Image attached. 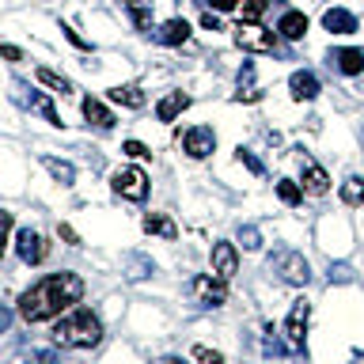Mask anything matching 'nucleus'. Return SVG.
<instances>
[{
    "instance_id": "33",
    "label": "nucleus",
    "mask_w": 364,
    "mask_h": 364,
    "mask_svg": "<svg viewBox=\"0 0 364 364\" xmlns=\"http://www.w3.org/2000/svg\"><path fill=\"white\" fill-rule=\"evenodd\" d=\"M122 152H125V156H133V159H148V156H152L141 141H125V144H122Z\"/></svg>"
},
{
    "instance_id": "37",
    "label": "nucleus",
    "mask_w": 364,
    "mask_h": 364,
    "mask_svg": "<svg viewBox=\"0 0 364 364\" xmlns=\"http://www.w3.org/2000/svg\"><path fill=\"white\" fill-rule=\"evenodd\" d=\"M61 31H65V38H68V42H73V46H80V50H91V46H87L84 38H80V34H76L73 27H61Z\"/></svg>"
},
{
    "instance_id": "16",
    "label": "nucleus",
    "mask_w": 364,
    "mask_h": 364,
    "mask_svg": "<svg viewBox=\"0 0 364 364\" xmlns=\"http://www.w3.org/2000/svg\"><path fill=\"white\" fill-rule=\"evenodd\" d=\"M277 31H281V38H289V42L304 38L307 34V16L304 11H284V16L277 19Z\"/></svg>"
},
{
    "instance_id": "27",
    "label": "nucleus",
    "mask_w": 364,
    "mask_h": 364,
    "mask_svg": "<svg viewBox=\"0 0 364 364\" xmlns=\"http://www.w3.org/2000/svg\"><path fill=\"white\" fill-rule=\"evenodd\" d=\"M341 201H346V205H360L364 201V178H346V186H341Z\"/></svg>"
},
{
    "instance_id": "31",
    "label": "nucleus",
    "mask_w": 364,
    "mask_h": 364,
    "mask_svg": "<svg viewBox=\"0 0 364 364\" xmlns=\"http://www.w3.org/2000/svg\"><path fill=\"white\" fill-rule=\"evenodd\" d=\"M193 360H201V364H224V353L220 349H209V346H193Z\"/></svg>"
},
{
    "instance_id": "20",
    "label": "nucleus",
    "mask_w": 364,
    "mask_h": 364,
    "mask_svg": "<svg viewBox=\"0 0 364 364\" xmlns=\"http://www.w3.org/2000/svg\"><path fill=\"white\" fill-rule=\"evenodd\" d=\"M262 91L255 87V65H243V73H239V91H235V102H258Z\"/></svg>"
},
{
    "instance_id": "12",
    "label": "nucleus",
    "mask_w": 364,
    "mask_h": 364,
    "mask_svg": "<svg viewBox=\"0 0 364 364\" xmlns=\"http://www.w3.org/2000/svg\"><path fill=\"white\" fill-rule=\"evenodd\" d=\"M323 27L330 34H353V31H357V16L346 11V8H326L323 11Z\"/></svg>"
},
{
    "instance_id": "39",
    "label": "nucleus",
    "mask_w": 364,
    "mask_h": 364,
    "mask_svg": "<svg viewBox=\"0 0 364 364\" xmlns=\"http://www.w3.org/2000/svg\"><path fill=\"white\" fill-rule=\"evenodd\" d=\"M330 281H349V269L346 266H338V269L330 266Z\"/></svg>"
},
{
    "instance_id": "41",
    "label": "nucleus",
    "mask_w": 364,
    "mask_h": 364,
    "mask_svg": "<svg viewBox=\"0 0 364 364\" xmlns=\"http://www.w3.org/2000/svg\"><path fill=\"white\" fill-rule=\"evenodd\" d=\"M159 364H186V360H178V357H164Z\"/></svg>"
},
{
    "instance_id": "6",
    "label": "nucleus",
    "mask_w": 364,
    "mask_h": 364,
    "mask_svg": "<svg viewBox=\"0 0 364 364\" xmlns=\"http://www.w3.org/2000/svg\"><path fill=\"white\" fill-rule=\"evenodd\" d=\"M190 292H193V300L205 304V307L228 304V281H220L216 273H201V277H193L190 281Z\"/></svg>"
},
{
    "instance_id": "1",
    "label": "nucleus",
    "mask_w": 364,
    "mask_h": 364,
    "mask_svg": "<svg viewBox=\"0 0 364 364\" xmlns=\"http://www.w3.org/2000/svg\"><path fill=\"white\" fill-rule=\"evenodd\" d=\"M80 296H84L80 273H68V269L50 273V277H42L38 284H31V289L19 296V315L27 318V323H46V318H57L73 304H80Z\"/></svg>"
},
{
    "instance_id": "40",
    "label": "nucleus",
    "mask_w": 364,
    "mask_h": 364,
    "mask_svg": "<svg viewBox=\"0 0 364 364\" xmlns=\"http://www.w3.org/2000/svg\"><path fill=\"white\" fill-rule=\"evenodd\" d=\"M11 326V311H8V307H0V330H8Z\"/></svg>"
},
{
    "instance_id": "7",
    "label": "nucleus",
    "mask_w": 364,
    "mask_h": 364,
    "mask_svg": "<svg viewBox=\"0 0 364 364\" xmlns=\"http://www.w3.org/2000/svg\"><path fill=\"white\" fill-rule=\"evenodd\" d=\"M307 318H311V304L296 300L289 318H284V338H289V349H304V334H307Z\"/></svg>"
},
{
    "instance_id": "5",
    "label": "nucleus",
    "mask_w": 364,
    "mask_h": 364,
    "mask_svg": "<svg viewBox=\"0 0 364 364\" xmlns=\"http://www.w3.org/2000/svg\"><path fill=\"white\" fill-rule=\"evenodd\" d=\"M110 186L125 201H144L148 198V175H144L141 167H122L118 175L110 178Z\"/></svg>"
},
{
    "instance_id": "24",
    "label": "nucleus",
    "mask_w": 364,
    "mask_h": 364,
    "mask_svg": "<svg viewBox=\"0 0 364 364\" xmlns=\"http://www.w3.org/2000/svg\"><path fill=\"white\" fill-rule=\"evenodd\" d=\"M34 76H38V84H46V87H53V91H61V95H68V91H73V84H68V80L61 76V73H53V68H34Z\"/></svg>"
},
{
    "instance_id": "38",
    "label": "nucleus",
    "mask_w": 364,
    "mask_h": 364,
    "mask_svg": "<svg viewBox=\"0 0 364 364\" xmlns=\"http://www.w3.org/2000/svg\"><path fill=\"white\" fill-rule=\"evenodd\" d=\"M201 27H205V31H220V19H216L213 11H205V16H201Z\"/></svg>"
},
{
    "instance_id": "4",
    "label": "nucleus",
    "mask_w": 364,
    "mask_h": 364,
    "mask_svg": "<svg viewBox=\"0 0 364 364\" xmlns=\"http://www.w3.org/2000/svg\"><path fill=\"white\" fill-rule=\"evenodd\" d=\"M235 46H243V50H250V53H277L281 50L277 34L258 27V23H239L235 27Z\"/></svg>"
},
{
    "instance_id": "13",
    "label": "nucleus",
    "mask_w": 364,
    "mask_h": 364,
    "mask_svg": "<svg viewBox=\"0 0 364 364\" xmlns=\"http://www.w3.org/2000/svg\"><path fill=\"white\" fill-rule=\"evenodd\" d=\"M304 190L315 193V198H323V193L330 190V175L315 164V159H304Z\"/></svg>"
},
{
    "instance_id": "23",
    "label": "nucleus",
    "mask_w": 364,
    "mask_h": 364,
    "mask_svg": "<svg viewBox=\"0 0 364 364\" xmlns=\"http://www.w3.org/2000/svg\"><path fill=\"white\" fill-rule=\"evenodd\" d=\"M42 164H46V171H50V175H53L57 182H61V186H73V182H76V167H73V164H65V159L46 156Z\"/></svg>"
},
{
    "instance_id": "21",
    "label": "nucleus",
    "mask_w": 364,
    "mask_h": 364,
    "mask_svg": "<svg viewBox=\"0 0 364 364\" xmlns=\"http://www.w3.org/2000/svg\"><path fill=\"white\" fill-rule=\"evenodd\" d=\"M144 232H148V235L175 239V235H178V228H175V220H171V216H164V213H148V216H144Z\"/></svg>"
},
{
    "instance_id": "11",
    "label": "nucleus",
    "mask_w": 364,
    "mask_h": 364,
    "mask_svg": "<svg viewBox=\"0 0 364 364\" xmlns=\"http://www.w3.org/2000/svg\"><path fill=\"white\" fill-rule=\"evenodd\" d=\"M330 65H334L338 73H346V76H360L364 73V50H357V46L334 50V53H330Z\"/></svg>"
},
{
    "instance_id": "9",
    "label": "nucleus",
    "mask_w": 364,
    "mask_h": 364,
    "mask_svg": "<svg viewBox=\"0 0 364 364\" xmlns=\"http://www.w3.org/2000/svg\"><path fill=\"white\" fill-rule=\"evenodd\" d=\"M182 148H186L190 159H205V156H213V148H216V133L209 125H193V129H186V136H182Z\"/></svg>"
},
{
    "instance_id": "35",
    "label": "nucleus",
    "mask_w": 364,
    "mask_h": 364,
    "mask_svg": "<svg viewBox=\"0 0 364 364\" xmlns=\"http://www.w3.org/2000/svg\"><path fill=\"white\" fill-rule=\"evenodd\" d=\"M0 57H4V61H23V50L19 46H0Z\"/></svg>"
},
{
    "instance_id": "30",
    "label": "nucleus",
    "mask_w": 364,
    "mask_h": 364,
    "mask_svg": "<svg viewBox=\"0 0 364 364\" xmlns=\"http://www.w3.org/2000/svg\"><path fill=\"white\" fill-rule=\"evenodd\" d=\"M239 243H243L247 250H258V247H262L258 228H255V224H243V228H239Z\"/></svg>"
},
{
    "instance_id": "32",
    "label": "nucleus",
    "mask_w": 364,
    "mask_h": 364,
    "mask_svg": "<svg viewBox=\"0 0 364 364\" xmlns=\"http://www.w3.org/2000/svg\"><path fill=\"white\" fill-rule=\"evenodd\" d=\"M8 232H11V213L0 209V258H4V247H8Z\"/></svg>"
},
{
    "instance_id": "36",
    "label": "nucleus",
    "mask_w": 364,
    "mask_h": 364,
    "mask_svg": "<svg viewBox=\"0 0 364 364\" xmlns=\"http://www.w3.org/2000/svg\"><path fill=\"white\" fill-rule=\"evenodd\" d=\"M57 232H61V239H65V243H73V247H80V235H76V228H68V224H61V228H57Z\"/></svg>"
},
{
    "instance_id": "14",
    "label": "nucleus",
    "mask_w": 364,
    "mask_h": 364,
    "mask_svg": "<svg viewBox=\"0 0 364 364\" xmlns=\"http://www.w3.org/2000/svg\"><path fill=\"white\" fill-rule=\"evenodd\" d=\"M289 87H292V99L307 102V99H315V95H318V76H315V73H307V68H300V73H292Z\"/></svg>"
},
{
    "instance_id": "2",
    "label": "nucleus",
    "mask_w": 364,
    "mask_h": 364,
    "mask_svg": "<svg viewBox=\"0 0 364 364\" xmlns=\"http://www.w3.org/2000/svg\"><path fill=\"white\" fill-rule=\"evenodd\" d=\"M102 338V323L95 311H87V307H76V311H68L61 323L53 326V341L61 349H91L99 346Z\"/></svg>"
},
{
    "instance_id": "34",
    "label": "nucleus",
    "mask_w": 364,
    "mask_h": 364,
    "mask_svg": "<svg viewBox=\"0 0 364 364\" xmlns=\"http://www.w3.org/2000/svg\"><path fill=\"white\" fill-rule=\"evenodd\" d=\"M193 4H201V8H213V11H235L239 0H193Z\"/></svg>"
},
{
    "instance_id": "26",
    "label": "nucleus",
    "mask_w": 364,
    "mask_h": 364,
    "mask_svg": "<svg viewBox=\"0 0 364 364\" xmlns=\"http://www.w3.org/2000/svg\"><path fill=\"white\" fill-rule=\"evenodd\" d=\"M277 198H281L284 205H300V201H304V186H296L292 178H281V182H277Z\"/></svg>"
},
{
    "instance_id": "25",
    "label": "nucleus",
    "mask_w": 364,
    "mask_h": 364,
    "mask_svg": "<svg viewBox=\"0 0 364 364\" xmlns=\"http://www.w3.org/2000/svg\"><path fill=\"white\" fill-rule=\"evenodd\" d=\"M31 110H38V114H42V118L50 122V125H61V118H57V110H53V102L46 99L42 91H34V95H31Z\"/></svg>"
},
{
    "instance_id": "8",
    "label": "nucleus",
    "mask_w": 364,
    "mask_h": 364,
    "mask_svg": "<svg viewBox=\"0 0 364 364\" xmlns=\"http://www.w3.org/2000/svg\"><path fill=\"white\" fill-rule=\"evenodd\" d=\"M16 250H19V258L27 262V266H38V262L50 255V247H46V239L34 232V228H19V235H16Z\"/></svg>"
},
{
    "instance_id": "17",
    "label": "nucleus",
    "mask_w": 364,
    "mask_h": 364,
    "mask_svg": "<svg viewBox=\"0 0 364 364\" xmlns=\"http://www.w3.org/2000/svg\"><path fill=\"white\" fill-rule=\"evenodd\" d=\"M84 118L91 122V125H99V129H114V122H118V118H114V114H110V107H107V102H99V99H84Z\"/></svg>"
},
{
    "instance_id": "18",
    "label": "nucleus",
    "mask_w": 364,
    "mask_h": 364,
    "mask_svg": "<svg viewBox=\"0 0 364 364\" xmlns=\"http://www.w3.org/2000/svg\"><path fill=\"white\" fill-rule=\"evenodd\" d=\"M190 107V95H182V91H171V95H164L159 99V107H156V114H159V122H175L182 110Z\"/></svg>"
},
{
    "instance_id": "3",
    "label": "nucleus",
    "mask_w": 364,
    "mask_h": 364,
    "mask_svg": "<svg viewBox=\"0 0 364 364\" xmlns=\"http://www.w3.org/2000/svg\"><path fill=\"white\" fill-rule=\"evenodd\" d=\"M269 269L281 273V281H289V284H307V277H311V266H307V258L300 250H277L269 258Z\"/></svg>"
},
{
    "instance_id": "19",
    "label": "nucleus",
    "mask_w": 364,
    "mask_h": 364,
    "mask_svg": "<svg viewBox=\"0 0 364 364\" xmlns=\"http://www.w3.org/2000/svg\"><path fill=\"white\" fill-rule=\"evenodd\" d=\"M110 99L114 102H122V107H129V110H141L144 107V91L136 87V84H118V87H110Z\"/></svg>"
},
{
    "instance_id": "29",
    "label": "nucleus",
    "mask_w": 364,
    "mask_h": 364,
    "mask_svg": "<svg viewBox=\"0 0 364 364\" xmlns=\"http://www.w3.org/2000/svg\"><path fill=\"white\" fill-rule=\"evenodd\" d=\"M266 8H269V0H247L243 4V23H258L262 16H266Z\"/></svg>"
},
{
    "instance_id": "28",
    "label": "nucleus",
    "mask_w": 364,
    "mask_h": 364,
    "mask_svg": "<svg viewBox=\"0 0 364 364\" xmlns=\"http://www.w3.org/2000/svg\"><path fill=\"white\" fill-rule=\"evenodd\" d=\"M235 159H239V164H247V171H255V175H266V164H262L250 148H235Z\"/></svg>"
},
{
    "instance_id": "22",
    "label": "nucleus",
    "mask_w": 364,
    "mask_h": 364,
    "mask_svg": "<svg viewBox=\"0 0 364 364\" xmlns=\"http://www.w3.org/2000/svg\"><path fill=\"white\" fill-rule=\"evenodd\" d=\"M129 19L136 23V31H148L152 27V0H122Z\"/></svg>"
},
{
    "instance_id": "10",
    "label": "nucleus",
    "mask_w": 364,
    "mask_h": 364,
    "mask_svg": "<svg viewBox=\"0 0 364 364\" xmlns=\"http://www.w3.org/2000/svg\"><path fill=\"white\" fill-rule=\"evenodd\" d=\"M239 269V255H235V243H216L213 247V273L220 281H232Z\"/></svg>"
},
{
    "instance_id": "15",
    "label": "nucleus",
    "mask_w": 364,
    "mask_h": 364,
    "mask_svg": "<svg viewBox=\"0 0 364 364\" xmlns=\"http://www.w3.org/2000/svg\"><path fill=\"white\" fill-rule=\"evenodd\" d=\"M190 38V23L186 19H167L164 23V27H159L156 31V42H164V46H182V42H186Z\"/></svg>"
}]
</instances>
